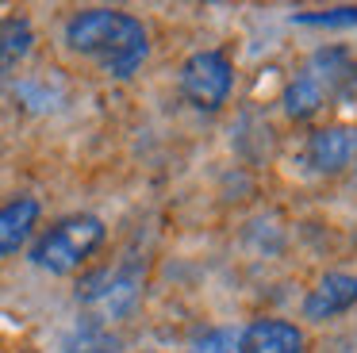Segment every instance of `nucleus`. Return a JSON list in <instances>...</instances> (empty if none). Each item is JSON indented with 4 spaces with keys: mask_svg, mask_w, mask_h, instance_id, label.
I'll return each instance as SVG.
<instances>
[{
    "mask_svg": "<svg viewBox=\"0 0 357 353\" xmlns=\"http://www.w3.org/2000/svg\"><path fill=\"white\" fill-rule=\"evenodd\" d=\"M66 46L81 58H93L104 66V73L127 81L142 69L150 54V35L142 20L116 8H85L66 23Z\"/></svg>",
    "mask_w": 357,
    "mask_h": 353,
    "instance_id": "nucleus-1",
    "label": "nucleus"
},
{
    "mask_svg": "<svg viewBox=\"0 0 357 353\" xmlns=\"http://www.w3.org/2000/svg\"><path fill=\"white\" fill-rule=\"evenodd\" d=\"M357 84V66L349 61V54L342 46L331 50H315L307 58V66L288 81L284 89V112L292 119H311L319 115L334 96H342L346 89Z\"/></svg>",
    "mask_w": 357,
    "mask_h": 353,
    "instance_id": "nucleus-2",
    "label": "nucleus"
},
{
    "mask_svg": "<svg viewBox=\"0 0 357 353\" xmlns=\"http://www.w3.org/2000/svg\"><path fill=\"white\" fill-rule=\"evenodd\" d=\"M104 223L96 215H66L50 230H43L31 246V265L50 276H66L81 269L104 246Z\"/></svg>",
    "mask_w": 357,
    "mask_h": 353,
    "instance_id": "nucleus-3",
    "label": "nucleus"
},
{
    "mask_svg": "<svg viewBox=\"0 0 357 353\" xmlns=\"http://www.w3.org/2000/svg\"><path fill=\"white\" fill-rule=\"evenodd\" d=\"M181 84V96L196 107V112H219L231 96V84H234V69L231 58L223 50H196L185 58L177 73Z\"/></svg>",
    "mask_w": 357,
    "mask_h": 353,
    "instance_id": "nucleus-4",
    "label": "nucleus"
},
{
    "mask_svg": "<svg viewBox=\"0 0 357 353\" xmlns=\"http://www.w3.org/2000/svg\"><path fill=\"white\" fill-rule=\"evenodd\" d=\"M142 280L127 269H104V273H93L77 284V303L89 307V319L108 326V322L123 319V315L135 311L139 303Z\"/></svg>",
    "mask_w": 357,
    "mask_h": 353,
    "instance_id": "nucleus-5",
    "label": "nucleus"
},
{
    "mask_svg": "<svg viewBox=\"0 0 357 353\" xmlns=\"http://www.w3.org/2000/svg\"><path fill=\"white\" fill-rule=\"evenodd\" d=\"M303 158L323 176L342 173V169H349L357 161V130L346 127V123H331V127L311 130L307 146H303Z\"/></svg>",
    "mask_w": 357,
    "mask_h": 353,
    "instance_id": "nucleus-6",
    "label": "nucleus"
},
{
    "mask_svg": "<svg viewBox=\"0 0 357 353\" xmlns=\"http://www.w3.org/2000/svg\"><path fill=\"white\" fill-rule=\"evenodd\" d=\"M357 303V276L354 273H326L319 276V284L303 296V319L326 322L346 315Z\"/></svg>",
    "mask_w": 357,
    "mask_h": 353,
    "instance_id": "nucleus-7",
    "label": "nucleus"
},
{
    "mask_svg": "<svg viewBox=\"0 0 357 353\" xmlns=\"http://www.w3.org/2000/svg\"><path fill=\"white\" fill-rule=\"evenodd\" d=\"M307 334L288 319H257L242 330L238 353H303Z\"/></svg>",
    "mask_w": 357,
    "mask_h": 353,
    "instance_id": "nucleus-8",
    "label": "nucleus"
},
{
    "mask_svg": "<svg viewBox=\"0 0 357 353\" xmlns=\"http://www.w3.org/2000/svg\"><path fill=\"white\" fill-rule=\"evenodd\" d=\"M39 215H43V204L35 196H16L8 204H0V257H12L31 242Z\"/></svg>",
    "mask_w": 357,
    "mask_h": 353,
    "instance_id": "nucleus-9",
    "label": "nucleus"
},
{
    "mask_svg": "<svg viewBox=\"0 0 357 353\" xmlns=\"http://www.w3.org/2000/svg\"><path fill=\"white\" fill-rule=\"evenodd\" d=\"M35 46V31L24 15H4L0 20V77H8L20 61L31 54Z\"/></svg>",
    "mask_w": 357,
    "mask_h": 353,
    "instance_id": "nucleus-10",
    "label": "nucleus"
},
{
    "mask_svg": "<svg viewBox=\"0 0 357 353\" xmlns=\"http://www.w3.org/2000/svg\"><path fill=\"white\" fill-rule=\"evenodd\" d=\"M66 353H119V338L93 319H81L66 334Z\"/></svg>",
    "mask_w": 357,
    "mask_h": 353,
    "instance_id": "nucleus-11",
    "label": "nucleus"
},
{
    "mask_svg": "<svg viewBox=\"0 0 357 353\" xmlns=\"http://www.w3.org/2000/svg\"><path fill=\"white\" fill-rule=\"evenodd\" d=\"M238 342H242V330L211 326V330H204V334H196L185 353H238Z\"/></svg>",
    "mask_w": 357,
    "mask_h": 353,
    "instance_id": "nucleus-12",
    "label": "nucleus"
},
{
    "mask_svg": "<svg viewBox=\"0 0 357 353\" xmlns=\"http://www.w3.org/2000/svg\"><path fill=\"white\" fill-rule=\"evenodd\" d=\"M296 27H357V8H326V12H296Z\"/></svg>",
    "mask_w": 357,
    "mask_h": 353,
    "instance_id": "nucleus-13",
    "label": "nucleus"
}]
</instances>
